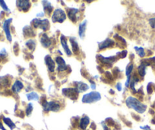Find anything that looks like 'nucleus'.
Segmentation results:
<instances>
[{
    "mask_svg": "<svg viewBox=\"0 0 155 130\" xmlns=\"http://www.w3.org/2000/svg\"><path fill=\"white\" fill-rule=\"evenodd\" d=\"M126 104L129 108L133 109L137 113H144L147 110V106L140 102L138 99L133 97H129L126 100Z\"/></svg>",
    "mask_w": 155,
    "mask_h": 130,
    "instance_id": "obj_1",
    "label": "nucleus"
},
{
    "mask_svg": "<svg viewBox=\"0 0 155 130\" xmlns=\"http://www.w3.org/2000/svg\"><path fill=\"white\" fill-rule=\"evenodd\" d=\"M101 95L100 93L96 91H92L88 93L84 94L82 97V102L84 104H92L101 100Z\"/></svg>",
    "mask_w": 155,
    "mask_h": 130,
    "instance_id": "obj_2",
    "label": "nucleus"
},
{
    "mask_svg": "<svg viewBox=\"0 0 155 130\" xmlns=\"http://www.w3.org/2000/svg\"><path fill=\"white\" fill-rule=\"evenodd\" d=\"M65 19H66V15L62 9H57L53 12V14L52 16V21L53 23H56V22L62 23Z\"/></svg>",
    "mask_w": 155,
    "mask_h": 130,
    "instance_id": "obj_3",
    "label": "nucleus"
},
{
    "mask_svg": "<svg viewBox=\"0 0 155 130\" xmlns=\"http://www.w3.org/2000/svg\"><path fill=\"white\" fill-rule=\"evenodd\" d=\"M43 108L45 111H53V112H58L60 110V105L59 103L56 101H50V102H47L45 101L42 104Z\"/></svg>",
    "mask_w": 155,
    "mask_h": 130,
    "instance_id": "obj_4",
    "label": "nucleus"
},
{
    "mask_svg": "<svg viewBox=\"0 0 155 130\" xmlns=\"http://www.w3.org/2000/svg\"><path fill=\"white\" fill-rule=\"evenodd\" d=\"M32 24L34 25V27L35 28H41V29L44 30V31H47L50 27V22H49L48 19L41 20V19H35L32 21Z\"/></svg>",
    "mask_w": 155,
    "mask_h": 130,
    "instance_id": "obj_5",
    "label": "nucleus"
},
{
    "mask_svg": "<svg viewBox=\"0 0 155 130\" xmlns=\"http://www.w3.org/2000/svg\"><path fill=\"white\" fill-rule=\"evenodd\" d=\"M78 93L79 92L78 91L76 88H64L62 90V94L65 97H68L72 100H75L78 97Z\"/></svg>",
    "mask_w": 155,
    "mask_h": 130,
    "instance_id": "obj_6",
    "label": "nucleus"
},
{
    "mask_svg": "<svg viewBox=\"0 0 155 130\" xmlns=\"http://www.w3.org/2000/svg\"><path fill=\"white\" fill-rule=\"evenodd\" d=\"M97 58L99 59V61L102 63L103 64H105V65H109V68L112 66V64H113V62L116 61V57L112 56V57H109V58H105V57L102 56V55L99 54L97 55Z\"/></svg>",
    "mask_w": 155,
    "mask_h": 130,
    "instance_id": "obj_7",
    "label": "nucleus"
},
{
    "mask_svg": "<svg viewBox=\"0 0 155 130\" xmlns=\"http://www.w3.org/2000/svg\"><path fill=\"white\" fill-rule=\"evenodd\" d=\"M16 5H17L18 8L20 11L28 12L29 9L31 8V2L28 0H23V1H17Z\"/></svg>",
    "mask_w": 155,
    "mask_h": 130,
    "instance_id": "obj_8",
    "label": "nucleus"
},
{
    "mask_svg": "<svg viewBox=\"0 0 155 130\" xmlns=\"http://www.w3.org/2000/svg\"><path fill=\"white\" fill-rule=\"evenodd\" d=\"M12 21V19H8L7 20H5L3 23V29L4 31H5V35H6V38L8 39V41H12V38L11 32H10V24H11Z\"/></svg>",
    "mask_w": 155,
    "mask_h": 130,
    "instance_id": "obj_9",
    "label": "nucleus"
},
{
    "mask_svg": "<svg viewBox=\"0 0 155 130\" xmlns=\"http://www.w3.org/2000/svg\"><path fill=\"white\" fill-rule=\"evenodd\" d=\"M56 61L58 64V68H57V71L59 72H62V71H65L67 69V64L65 63V61H64L63 58L62 57H57L56 58Z\"/></svg>",
    "mask_w": 155,
    "mask_h": 130,
    "instance_id": "obj_10",
    "label": "nucleus"
},
{
    "mask_svg": "<svg viewBox=\"0 0 155 130\" xmlns=\"http://www.w3.org/2000/svg\"><path fill=\"white\" fill-rule=\"evenodd\" d=\"M115 44V41L110 38H107L105 41L102 42H99V49L100 50H104L107 47H111Z\"/></svg>",
    "mask_w": 155,
    "mask_h": 130,
    "instance_id": "obj_11",
    "label": "nucleus"
},
{
    "mask_svg": "<svg viewBox=\"0 0 155 130\" xmlns=\"http://www.w3.org/2000/svg\"><path fill=\"white\" fill-rule=\"evenodd\" d=\"M45 63L47 64V68L50 71V72H53L55 70V62L53 59H52L50 55H47L45 57Z\"/></svg>",
    "mask_w": 155,
    "mask_h": 130,
    "instance_id": "obj_12",
    "label": "nucleus"
},
{
    "mask_svg": "<svg viewBox=\"0 0 155 130\" xmlns=\"http://www.w3.org/2000/svg\"><path fill=\"white\" fill-rule=\"evenodd\" d=\"M78 12H79V9H69V10L68 11V18H69L70 20L72 21L73 22H77L78 19L76 16H77V13H78Z\"/></svg>",
    "mask_w": 155,
    "mask_h": 130,
    "instance_id": "obj_13",
    "label": "nucleus"
},
{
    "mask_svg": "<svg viewBox=\"0 0 155 130\" xmlns=\"http://www.w3.org/2000/svg\"><path fill=\"white\" fill-rule=\"evenodd\" d=\"M60 41H61V44H62V47H63L64 51H65V54L68 55V57H70L71 55V51L70 50L69 47H68V44H67V40L66 38H65L64 35H61L60 37Z\"/></svg>",
    "mask_w": 155,
    "mask_h": 130,
    "instance_id": "obj_14",
    "label": "nucleus"
},
{
    "mask_svg": "<svg viewBox=\"0 0 155 130\" xmlns=\"http://www.w3.org/2000/svg\"><path fill=\"white\" fill-rule=\"evenodd\" d=\"M41 43L44 47H48L51 44V39L47 36V34H42L41 36Z\"/></svg>",
    "mask_w": 155,
    "mask_h": 130,
    "instance_id": "obj_15",
    "label": "nucleus"
},
{
    "mask_svg": "<svg viewBox=\"0 0 155 130\" xmlns=\"http://www.w3.org/2000/svg\"><path fill=\"white\" fill-rule=\"evenodd\" d=\"M134 68V65L133 64H130L129 66H128L126 68V77H127V80L126 82V86L128 87L129 86V83L131 82V74H132V71H133Z\"/></svg>",
    "mask_w": 155,
    "mask_h": 130,
    "instance_id": "obj_16",
    "label": "nucleus"
},
{
    "mask_svg": "<svg viewBox=\"0 0 155 130\" xmlns=\"http://www.w3.org/2000/svg\"><path fill=\"white\" fill-rule=\"evenodd\" d=\"M86 25H87V20H84L81 22L79 25V28H78V35L79 37L83 39L84 37V34H85L86 31Z\"/></svg>",
    "mask_w": 155,
    "mask_h": 130,
    "instance_id": "obj_17",
    "label": "nucleus"
},
{
    "mask_svg": "<svg viewBox=\"0 0 155 130\" xmlns=\"http://www.w3.org/2000/svg\"><path fill=\"white\" fill-rule=\"evenodd\" d=\"M23 33L25 37H34L35 36V32L34 29L29 25H27L23 28Z\"/></svg>",
    "mask_w": 155,
    "mask_h": 130,
    "instance_id": "obj_18",
    "label": "nucleus"
},
{
    "mask_svg": "<svg viewBox=\"0 0 155 130\" xmlns=\"http://www.w3.org/2000/svg\"><path fill=\"white\" fill-rule=\"evenodd\" d=\"M42 3L43 6H44V12H45L48 16H50V14H51L52 12H53V7L52 6L50 2H48V1H42Z\"/></svg>",
    "mask_w": 155,
    "mask_h": 130,
    "instance_id": "obj_19",
    "label": "nucleus"
},
{
    "mask_svg": "<svg viewBox=\"0 0 155 130\" xmlns=\"http://www.w3.org/2000/svg\"><path fill=\"white\" fill-rule=\"evenodd\" d=\"M89 123H90V119H89L88 116H84L80 121V128L83 130H85Z\"/></svg>",
    "mask_w": 155,
    "mask_h": 130,
    "instance_id": "obj_20",
    "label": "nucleus"
},
{
    "mask_svg": "<svg viewBox=\"0 0 155 130\" xmlns=\"http://www.w3.org/2000/svg\"><path fill=\"white\" fill-rule=\"evenodd\" d=\"M76 89L79 93L83 92V91H86L89 89V86L85 83H82V82H77L76 83Z\"/></svg>",
    "mask_w": 155,
    "mask_h": 130,
    "instance_id": "obj_21",
    "label": "nucleus"
},
{
    "mask_svg": "<svg viewBox=\"0 0 155 130\" xmlns=\"http://www.w3.org/2000/svg\"><path fill=\"white\" fill-rule=\"evenodd\" d=\"M24 87V85L20 80H16L12 86V91L15 93H19Z\"/></svg>",
    "mask_w": 155,
    "mask_h": 130,
    "instance_id": "obj_22",
    "label": "nucleus"
},
{
    "mask_svg": "<svg viewBox=\"0 0 155 130\" xmlns=\"http://www.w3.org/2000/svg\"><path fill=\"white\" fill-rule=\"evenodd\" d=\"M70 42H71V50H72V52L74 54H77L78 52L79 51V47H78V42L75 41L74 38H70Z\"/></svg>",
    "mask_w": 155,
    "mask_h": 130,
    "instance_id": "obj_23",
    "label": "nucleus"
},
{
    "mask_svg": "<svg viewBox=\"0 0 155 130\" xmlns=\"http://www.w3.org/2000/svg\"><path fill=\"white\" fill-rule=\"evenodd\" d=\"M146 65L143 62H141V64H140L138 68V72L139 74V75L141 76V77H144V75L146 74Z\"/></svg>",
    "mask_w": 155,
    "mask_h": 130,
    "instance_id": "obj_24",
    "label": "nucleus"
},
{
    "mask_svg": "<svg viewBox=\"0 0 155 130\" xmlns=\"http://www.w3.org/2000/svg\"><path fill=\"white\" fill-rule=\"evenodd\" d=\"M26 97L28 100H39V95L35 92H31L30 93H28Z\"/></svg>",
    "mask_w": 155,
    "mask_h": 130,
    "instance_id": "obj_25",
    "label": "nucleus"
},
{
    "mask_svg": "<svg viewBox=\"0 0 155 130\" xmlns=\"http://www.w3.org/2000/svg\"><path fill=\"white\" fill-rule=\"evenodd\" d=\"M3 121L11 129H13V128H15V125L14 122H13L11 119H8V118H3Z\"/></svg>",
    "mask_w": 155,
    "mask_h": 130,
    "instance_id": "obj_26",
    "label": "nucleus"
},
{
    "mask_svg": "<svg viewBox=\"0 0 155 130\" xmlns=\"http://www.w3.org/2000/svg\"><path fill=\"white\" fill-rule=\"evenodd\" d=\"M135 50L136 51L137 54L139 55V57L141 58H144L145 56V51H144V49L141 47H134Z\"/></svg>",
    "mask_w": 155,
    "mask_h": 130,
    "instance_id": "obj_27",
    "label": "nucleus"
},
{
    "mask_svg": "<svg viewBox=\"0 0 155 130\" xmlns=\"http://www.w3.org/2000/svg\"><path fill=\"white\" fill-rule=\"evenodd\" d=\"M26 45L28 46L31 51H34V49H35L36 47V41L32 39L28 40V41L26 42Z\"/></svg>",
    "mask_w": 155,
    "mask_h": 130,
    "instance_id": "obj_28",
    "label": "nucleus"
},
{
    "mask_svg": "<svg viewBox=\"0 0 155 130\" xmlns=\"http://www.w3.org/2000/svg\"><path fill=\"white\" fill-rule=\"evenodd\" d=\"M32 110H33V104H29L28 105V107H27V110H26V115L27 116H30L32 113Z\"/></svg>",
    "mask_w": 155,
    "mask_h": 130,
    "instance_id": "obj_29",
    "label": "nucleus"
},
{
    "mask_svg": "<svg viewBox=\"0 0 155 130\" xmlns=\"http://www.w3.org/2000/svg\"><path fill=\"white\" fill-rule=\"evenodd\" d=\"M147 91L148 94H151L153 93V83H149L147 86Z\"/></svg>",
    "mask_w": 155,
    "mask_h": 130,
    "instance_id": "obj_30",
    "label": "nucleus"
},
{
    "mask_svg": "<svg viewBox=\"0 0 155 130\" xmlns=\"http://www.w3.org/2000/svg\"><path fill=\"white\" fill-rule=\"evenodd\" d=\"M0 84H2V86H8V80L6 78L2 77V78H0Z\"/></svg>",
    "mask_w": 155,
    "mask_h": 130,
    "instance_id": "obj_31",
    "label": "nucleus"
},
{
    "mask_svg": "<svg viewBox=\"0 0 155 130\" xmlns=\"http://www.w3.org/2000/svg\"><path fill=\"white\" fill-rule=\"evenodd\" d=\"M0 5L2 6V8L5 11H7V12H9V9H8V8L7 7L6 4H5V2H4V1H0Z\"/></svg>",
    "mask_w": 155,
    "mask_h": 130,
    "instance_id": "obj_32",
    "label": "nucleus"
},
{
    "mask_svg": "<svg viewBox=\"0 0 155 130\" xmlns=\"http://www.w3.org/2000/svg\"><path fill=\"white\" fill-rule=\"evenodd\" d=\"M117 54L120 55V58H126V55H127V51H123L122 52H119Z\"/></svg>",
    "mask_w": 155,
    "mask_h": 130,
    "instance_id": "obj_33",
    "label": "nucleus"
},
{
    "mask_svg": "<svg viewBox=\"0 0 155 130\" xmlns=\"http://www.w3.org/2000/svg\"><path fill=\"white\" fill-rule=\"evenodd\" d=\"M149 24H150L152 28H155V17L149 19Z\"/></svg>",
    "mask_w": 155,
    "mask_h": 130,
    "instance_id": "obj_34",
    "label": "nucleus"
},
{
    "mask_svg": "<svg viewBox=\"0 0 155 130\" xmlns=\"http://www.w3.org/2000/svg\"><path fill=\"white\" fill-rule=\"evenodd\" d=\"M89 80H90V82L91 83V87L93 90L96 89V83H95L92 80H90V79H89Z\"/></svg>",
    "mask_w": 155,
    "mask_h": 130,
    "instance_id": "obj_35",
    "label": "nucleus"
},
{
    "mask_svg": "<svg viewBox=\"0 0 155 130\" xmlns=\"http://www.w3.org/2000/svg\"><path fill=\"white\" fill-rule=\"evenodd\" d=\"M140 128H141V129H144V130H151L150 129V126H148V125H144V126H141Z\"/></svg>",
    "mask_w": 155,
    "mask_h": 130,
    "instance_id": "obj_36",
    "label": "nucleus"
},
{
    "mask_svg": "<svg viewBox=\"0 0 155 130\" xmlns=\"http://www.w3.org/2000/svg\"><path fill=\"white\" fill-rule=\"evenodd\" d=\"M116 88L118 89L119 91H121L122 90V84L120 83H118L116 84Z\"/></svg>",
    "mask_w": 155,
    "mask_h": 130,
    "instance_id": "obj_37",
    "label": "nucleus"
},
{
    "mask_svg": "<svg viewBox=\"0 0 155 130\" xmlns=\"http://www.w3.org/2000/svg\"><path fill=\"white\" fill-rule=\"evenodd\" d=\"M37 17H44V12H40L38 14H37Z\"/></svg>",
    "mask_w": 155,
    "mask_h": 130,
    "instance_id": "obj_38",
    "label": "nucleus"
},
{
    "mask_svg": "<svg viewBox=\"0 0 155 130\" xmlns=\"http://www.w3.org/2000/svg\"><path fill=\"white\" fill-rule=\"evenodd\" d=\"M0 128H2V130H5V128H4L3 126H2V123H1V122H0Z\"/></svg>",
    "mask_w": 155,
    "mask_h": 130,
    "instance_id": "obj_39",
    "label": "nucleus"
}]
</instances>
